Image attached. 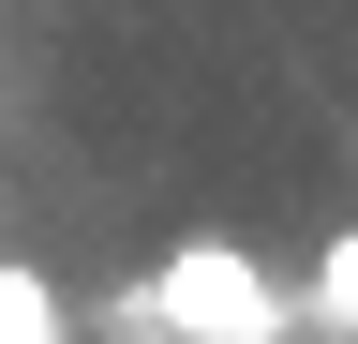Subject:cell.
Masks as SVG:
<instances>
[{"label":"cell","instance_id":"obj_1","mask_svg":"<svg viewBox=\"0 0 358 344\" xmlns=\"http://www.w3.org/2000/svg\"><path fill=\"white\" fill-rule=\"evenodd\" d=\"M134 299L179 344H299V270H268L254 240H179L164 270H134Z\"/></svg>","mask_w":358,"mask_h":344},{"label":"cell","instance_id":"obj_2","mask_svg":"<svg viewBox=\"0 0 358 344\" xmlns=\"http://www.w3.org/2000/svg\"><path fill=\"white\" fill-rule=\"evenodd\" d=\"M299 329H329V344H358V225L299 270Z\"/></svg>","mask_w":358,"mask_h":344},{"label":"cell","instance_id":"obj_3","mask_svg":"<svg viewBox=\"0 0 358 344\" xmlns=\"http://www.w3.org/2000/svg\"><path fill=\"white\" fill-rule=\"evenodd\" d=\"M0 344H75V299L45 270H15V254H0Z\"/></svg>","mask_w":358,"mask_h":344}]
</instances>
